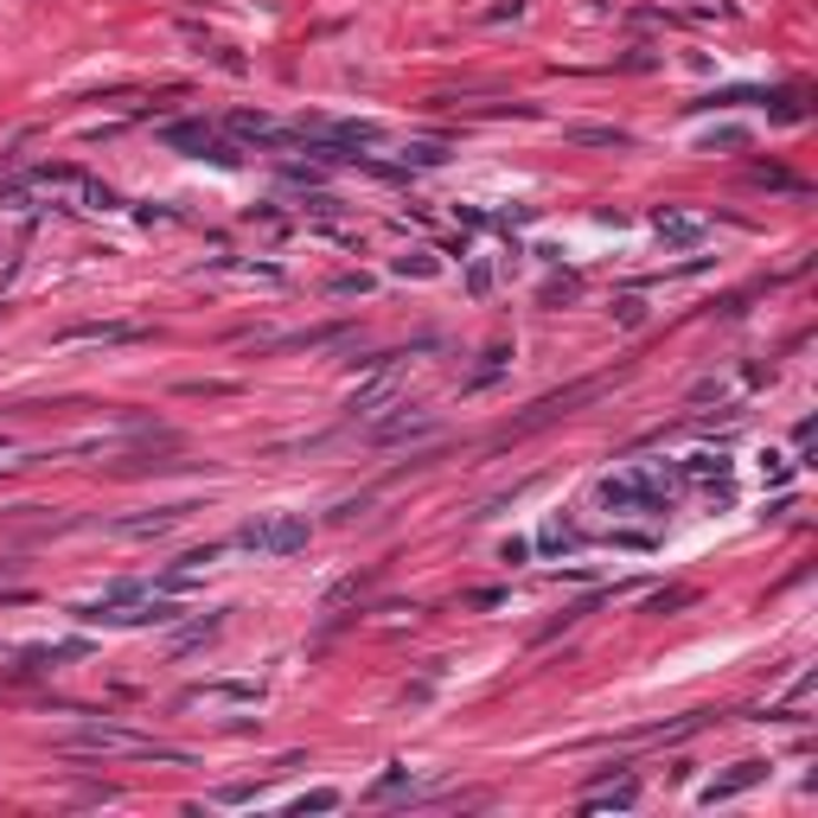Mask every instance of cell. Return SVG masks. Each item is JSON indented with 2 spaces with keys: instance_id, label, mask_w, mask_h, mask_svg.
Instances as JSON below:
<instances>
[{
  "instance_id": "1",
  "label": "cell",
  "mask_w": 818,
  "mask_h": 818,
  "mask_svg": "<svg viewBox=\"0 0 818 818\" xmlns=\"http://www.w3.org/2000/svg\"><path fill=\"white\" fill-rule=\"evenodd\" d=\"M64 755H134V761H186L179 748H167V741H153V736H128V729H77V736H64Z\"/></svg>"
},
{
  "instance_id": "5",
  "label": "cell",
  "mask_w": 818,
  "mask_h": 818,
  "mask_svg": "<svg viewBox=\"0 0 818 818\" xmlns=\"http://www.w3.org/2000/svg\"><path fill=\"white\" fill-rule=\"evenodd\" d=\"M748 780H761V767H741V774H729V780H716V787L704 792V799H710V806H716V799H729V792H741V787H748Z\"/></svg>"
},
{
  "instance_id": "3",
  "label": "cell",
  "mask_w": 818,
  "mask_h": 818,
  "mask_svg": "<svg viewBox=\"0 0 818 818\" xmlns=\"http://www.w3.org/2000/svg\"><path fill=\"white\" fill-rule=\"evenodd\" d=\"M665 486H671L665 467H627V473L601 480V506H659Z\"/></svg>"
},
{
  "instance_id": "4",
  "label": "cell",
  "mask_w": 818,
  "mask_h": 818,
  "mask_svg": "<svg viewBox=\"0 0 818 818\" xmlns=\"http://www.w3.org/2000/svg\"><path fill=\"white\" fill-rule=\"evenodd\" d=\"M167 141H173V148H199V153H211V160H237V153H230L225 141H218V134H211V128H186V122H173V128H167Z\"/></svg>"
},
{
  "instance_id": "2",
  "label": "cell",
  "mask_w": 818,
  "mask_h": 818,
  "mask_svg": "<svg viewBox=\"0 0 818 818\" xmlns=\"http://www.w3.org/2000/svg\"><path fill=\"white\" fill-rule=\"evenodd\" d=\"M237 543H243V550H256V557H295V550L307 543V518H295V511L250 518V525L237 531Z\"/></svg>"
}]
</instances>
